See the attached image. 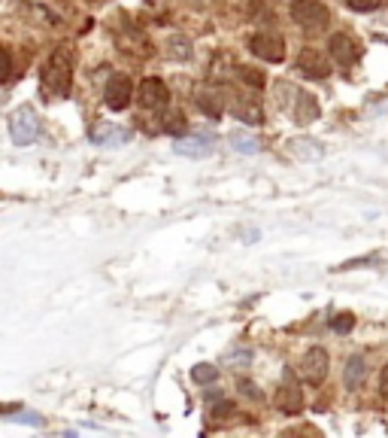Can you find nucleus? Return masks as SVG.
I'll use <instances>...</instances> for the list:
<instances>
[{
	"mask_svg": "<svg viewBox=\"0 0 388 438\" xmlns=\"http://www.w3.org/2000/svg\"><path fill=\"white\" fill-rule=\"evenodd\" d=\"M289 16L298 28L303 31H325L328 21H330V13L322 0H291L289 4Z\"/></svg>",
	"mask_w": 388,
	"mask_h": 438,
	"instance_id": "f03ea898",
	"label": "nucleus"
},
{
	"mask_svg": "<svg viewBox=\"0 0 388 438\" xmlns=\"http://www.w3.org/2000/svg\"><path fill=\"white\" fill-rule=\"evenodd\" d=\"M249 52L267 64H279L285 61V40L279 33H252L249 37Z\"/></svg>",
	"mask_w": 388,
	"mask_h": 438,
	"instance_id": "423d86ee",
	"label": "nucleus"
},
{
	"mask_svg": "<svg viewBox=\"0 0 388 438\" xmlns=\"http://www.w3.org/2000/svg\"><path fill=\"white\" fill-rule=\"evenodd\" d=\"M43 131V122L37 116V110L33 107H18L13 116H9V137H13L16 146H31L33 140L40 137Z\"/></svg>",
	"mask_w": 388,
	"mask_h": 438,
	"instance_id": "7ed1b4c3",
	"label": "nucleus"
},
{
	"mask_svg": "<svg viewBox=\"0 0 388 438\" xmlns=\"http://www.w3.org/2000/svg\"><path fill=\"white\" fill-rule=\"evenodd\" d=\"M382 259L376 253H370V256H358V259H349V262H343V265H337L334 271H352V268H361V265H379Z\"/></svg>",
	"mask_w": 388,
	"mask_h": 438,
	"instance_id": "b1692460",
	"label": "nucleus"
},
{
	"mask_svg": "<svg viewBox=\"0 0 388 438\" xmlns=\"http://www.w3.org/2000/svg\"><path fill=\"white\" fill-rule=\"evenodd\" d=\"M291 116H294V122H298V125H310V122H316L318 116H322V107H318L316 95H310V92H294Z\"/></svg>",
	"mask_w": 388,
	"mask_h": 438,
	"instance_id": "9b49d317",
	"label": "nucleus"
},
{
	"mask_svg": "<svg viewBox=\"0 0 388 438\" xmlns=\"http://www.w3.org/2000/svg\"><path fill=\"white\" fill-rule=\"evenodd\" d=\"M9 76H13V55H9V49L0 46V85L9 83Z\"/></svg>",
	"mask_w": 388,
	"mask_h": 438,
	"instance_id": "a878e982",
	"label": "nucleus"
},
{
	"mask_svg": "<svg viewBox=\"0 0 388 438\" xmlns=\"http://www.w3.org/2000/svg\"><path fill=\"white\" fill-rule=\"evenodd\" d=\"M237 387H239V392H243V396H249L252 402H261V399H264V392L258 390V384H252V380H246V377H239Z\"/></svg>",
	"mask_w": 388,
	"mask_h": 438,
	"instance_id": "bb28decb",
	"label": "nucleus"
},
{
	"mask_svg": "<svg viewBox=\"0 0 388 438\" xmlns=\"http://www.w3.org/2000/svg\"><path fill=\"white\" fill-rule=\"evenodd\" d=\"M194 107H198L203 116H210V119H222V113H225V104H222V98L215 92H198L194 95Z\"/></svg>",
	"mask_w": 388,
	"mask_h": 438,
	"instance_id": "f3484780",
	"label": "nucleus"
},
{
	"mask_svg": "<svg viewBox=\"0 0 388 438\" xmlns=\"http://www.w3.org/2000/svg\"><path fill=\"white\" fill-rule=\"evenodd\" d=\"M330 329H334L337 335H349L352 329H355V317H352V313H337V317L330 320Z\"/></svg>",
	"mask_w": 388,
	"mask_h": 438,
	"instance_id": "5701e85b",
	"label": "nucleus"
},
{
	"mask_svg": "<svg viewBox=\"0 0 388 438\" xmlns=\"http://www.w3.org/2000/svg\"><path fill=\"white\" fill-rule=\"evenodd\" d=\"M276 408L282 414H301L303 411V392H301L298 384H294L291 372H285V384L276 392Z\"/></svg>",
	"mask_w": 388,
	"mask_h": 438,
	"instance_id": "9d476101",
	"label": "nucleus"
},
{
	"mask_svg": "<svg viewBox=\"0 0 388 438\" xmlns=\"http://www.w3.org/2000/svg\"><path fill=\"white\" fill-rule=\"evenodd\" d=\"M379 392L388 399V363L382 365V372H379Z\"/></svg>",
	"mask_w": 388,
	"mask_h": 438,
	"instance_id": "c756f323",
	"label": "nucleus"
},
{
	"mask_svg": "<svg viewBox=\"0 0 388 438\" xmlns=\"http://www.w3.org/2000/svg\"><path fill=\"white\" fill-rule=\"evenodd\" d=\"M13 420H16V423H28V426H43V423H45L40 414H33V411H21V414H16Z\"/></svg>",
	"mask_w": 388,
	"mask_h": 438,
	"instance_id": "c85d7f7f",
	"label": "nucleus"
},
{
	"mask_svg": "<svg viewBox=\"0 0 388 438\" xmlns=\"http://www.w3.org/2000/svg\"><path fill=\"white\" fill-rule=\"evenodd\" d=\"M231 113L246 125H264V110H261L255 98H237L231 104Z\"/></svg>",
	"mask_w": 388,
	"mask_h": 438,
	"instance_id": "ddd939ff",
	"label": "nucleus"
},
{
	"mask_svg": "<svg viewBox=\"0 0 388 438\" xmlns=\"http://www.w3.org/2000/svg\"><path fill=\"white\" fill-rule=\"evenodd\" d=\"M164 131H167V134H173V137H185V134H188L185 116H179V113L167 116V119H164Z\"/></svg>",
	"mask_w": 388,
	"mask_h": 438,
	"instance_id": "4be33fe9",
	"label": "nucleus"
},
{
	"mask_svg": "<svg viewBox=\"0 0 388 438\" xmlns=\"http://www.w3.org/2000/svg\"><path fill=\"white\" fill-rule=\"evenodd\" d=\"M167 55L173 61H191L194 58V43L188 37H182V33H173V37L167 40Z\"/></svg>",
	"mask_w": 388,
	"mask_h": 438,
	"instance_id": "a211bd4d",
	"label": "nucleus"
},
{
	"mask_svg": "<svg viewBox=\"0 0 388 438\" xmlns=\"http://www.w3.org/2000/svg\"><path fill=\"white\" fill-rule=\"evenodd\" d=\"M352 13H373V9L382 6V0H343Z\"/></svg>",
	"mask_w": 388,
	"mask_h": 438,
	"instance_id": "393cba45",
	"label": "nucleus"
},
{
	"mask_svg": "<svg viewBox=\"0 0 388 438\" xmlns=\"http://www.w3.org/2000/svg\"><path fill=\"white\" fill-rule=\"evenodd\" d=\"M294 67H298V73H303L306 80H328L330 76V64L318 49H301Z\"/></svg>",
	"mask_w": 388,
	"mask_h": 438,
	"instance_id": "1a4fd4ad",
	"label": "nucleus"
},
{
	"mask_svg": "<svg viewBox=\"0 0 388 438\" xmlns=\"http://www.w3.org/2000/svg\"><path fill=\"white\" fill-rule=\"evenodd\" d=\"M237 408H234V402H225V396L219 399V405H212V417H231Z\"/></svg>",
	"mask_w": 388,
	"mask_h": 438,
	"instance_id": "cd10ccee",
	"label": "nucleus"
},
{
	"mask_svg": "<svg viewBox=\"0 0 388 438\" xmlns=\"http://www.w3.org/2000/svg\"><path fill=\"white\" fill-rule=\"evenodd\" d=\"M328 55L334 58L340 67H352V64H358L361 61V43L355 37H349V33H330V40H328Z\"/></svg>",
	"mask_w": 388,
	"mask_h": 438,
	"instance_id": "0eeeda50",
	"label": "nucleus"
},
{
	"mask_svg": "<svg viewBox=\"0 0 388 438\" xmlns=\"http://www.w3.org/2000/svg\"><path fill=\"white\" fill-rule=\"evenodd\" d=\"M364 380H367V359H364L361 353L349 356L346 359V368H343V387L349 392H355L364 387Z\"/></svg>",
	"mask_w": 388,
	"mask_h": 438,
	"instance_id": "f8f14e48",
	"label": "nucleus"
},
{
	"mask_svg": "<svg viewBox=\"0 0 388 438\" xmlns=\"http://www.w3.org/2000/svg\"><path fill=\"white\" fill-rule=\"evenodd\" d=\"M173 152L185 155V159H207V155H212V140L210 137H179Z\"/></svg>",
	"mask_w": 388,
	"mask_h": 438,
	"instance_id": "4468645a",
	"label": "nucleus"
},
{
	"mask_svg": "<svg viewBox=\"0 0 388 438\" xmlns=\"http://www.w3.org/2000/svg\"><path fill=\"white\" fill-rule=\"evenodd\" d=\"M298 368H301V377L306 380V384L318 387L328 377V372H330V356H328L325 347H310V350L303 353Z\"/></svg>",
	"mask_w": 388,
	"mask_h": 438,
	"instance_id": "39448f33",
	"label": "nucleus"
},
{
	"mask_svg": "<svg viewBox=\"0 0 388 438\" xmlns=\"http://www.w3.org/2000/svg\"><path fill=\"white\" fill-rule=\"evenodd\" d=\"M227 143H231L237 152H243V155H258L261 152V140L252 137V134H243V131H231L227 134Z\"/></svg>",
	"mask_w": 388,
	"mask_h": 438,
	"instance_id": "6ab92c4d",
	"label": "nucleus"
},
{
	"mask_svg": "<svg viewBox=\"0 0 388 438\" xmlns=\"http://www.w3.org/2000/svg\"><path fill=\"white\" fill-rule=\"evenodd\" d=\"M73 71H76V52L61 43L49 52V58L43 61L40 73V88L45 100H64L73 88Z\"/></svg>",
	"mask_w": 388,
	"mask_h": 438,
	"instance_id": "f257e3e1",
	"label": "nucleus"
},
{
	"mask_svg": "<svg viewBox=\"0 0 388 438\" xmlns=\"http://www.w3.org/2000/svg\"><path fill=\"white\" fill-rule=\"evenodd\" d=\"M237 73H239V80H243L246 85H252V88H264V73L255 71V67H237Z\"/></svg>",
	"mask_w": 388,
	"mask_h": 438,
	"instance_id": "412c9836",
	"label": "nucleus"
},
{
	"mask_svg": "<svg viewBox=\"0 0 388 438\" xmlns=\"http://www.w3.org/2000/svg\"><path fill=\"white\" fill-rule=\"evenodd\" d=\"M91 140H95L97 146H122L131 140V131L122 128V125H97L95 131H91Z\"/></svg>",
	"mask_w": 388,
	"mask_h": 438,
	"instance_id": "2eb2a0df",
	"label": "nucleus"
},
{
	"mask_svg": "<svg viewBox=\"0 0 388 438\" xmlns=\"http://www.w3.org/2000/svg\"><path fill=\"white\" fill-rule=\"evenodd\" d=\"M289 150L298 155V159H303V162H316V159H322V155H325V146L318 140H313V137H294L289 143Z\"/></svg>",
	"mask_w": 388,
	"mask_h": 438,
	"instance_id": "dca6fc26",
	"label": "nucleus"
},
{
	"mask_svg": "<svg viewBox=\"0 0 388 438\" xmlns=\"http://www.w3.org/2000/svg\"><path fill=\"white\" fill-rule=\"evenodd\" d=\"M191 380L194 384H200V387H210L219 380V365H212V363H198L191 368Z\"/></svg>",
	"mask_w": 388,
	"mask_h": 438,
	"instance_id": "aec40b11",
	"label": "nucleus"
},
{
	"mask_svg": "<svg viewBox=\"0 0 388 438\" xmlns=\"http://www.w3.org/2000/svg\"><path fill=\"white\" fill-rule=\"evenodd\" d=\"M131 100H134V85L128 76H109V83L104 88V104L112 110V113H122V110H128L131 107Z\"/></svg>",
	"mask_w": 388,
	"mask_h": 438,
	"instance_id": "6e6552de",
	"label": "nucleus"
},
{
	"mask_svg": "<svg viewBox=\"0 0 388 438\" xmlns=\"http://www.w3.org/2000/svg\"><path fill=\"white\" fill-rule=\"evenodd\" d=\"M136 100H140L143 110H152V113H161V110L170 107V88L164 80H158V76H146L136 88Z\"/></svg>",
	"mask_w": 388,
	"mask_h": 438,
	"instance_id": "20e7f679",
	"label": "nucleus"
}]
</instances>
